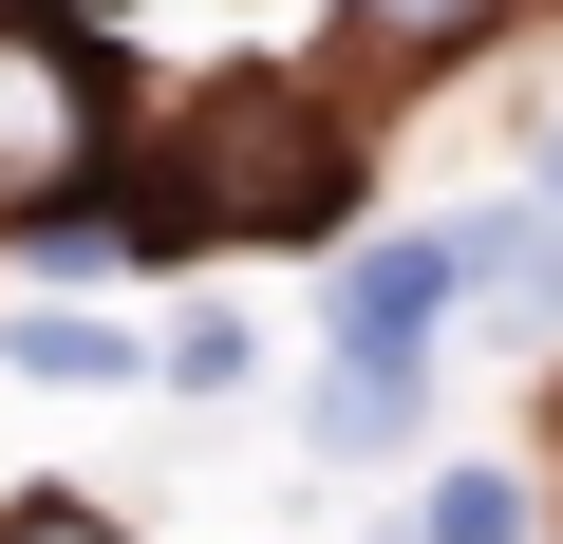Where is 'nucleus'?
I'll return each mask as SVG.
<instances>
[{
	"label": "nucleus",
	"instance_id": "nucleus-1",
	"mask_svg": "<svg viewBox=\"0 0 563 544\" xmlns=\"http://www.w3.org/2000/svg\"><path fill=\"white\" fill-rule=\"evenodd\" d=\"M357 207V132L282 76H225L169 113V151L132 169V207H38L57 244H132V263H188V244H320Z\"/></svg>",
	"mask_w": 563,
	"mask_h": 544
},
{
	"label": "nucleus",
	"instance_id": "nucleus-2",
	"mask_svg": "<svg viewBox=\"0 0 563 544\" xmlns=\"http://www.w3.org/2000/svg\"><path fill=\"white\" fill-rule=\"evenodd\" d=\"M76 169H95V76H76V38H57V20H0V225L76 207Z\"/></svg>",
	"mask_w": 563,
	"mask_h": 544
},
{
	"label": "nucleus",
	"instance_id": "nucleus-3",
	"mask_svg": "<svg viewBox=\"0 0 563 544\" xmlns=\"http://www.w3.org/2000/svg\"><path fill=\"white\" fill-rule=\"evenodd\" d=\"M451 282H470V244L432 225V244H357V282H339V357H432V320H451Z\"/></svg>",
	"mask_w": 563,
	"mask_h": 544
},
{
	"label": "nucleus",
	"instance_id": "nucleus-4",
	"mask_svg": "<svg viewBox=\"0 0 563 544\" xmlns=\"http://www.w3.org/2000/svg\"><path fill=\"white\" fill-rule=\"evenodd\" d=\"M470 263H488V282L526 301V320H563V207H507V225H451Z\"/></svg>",
	"mask_w": 563,
	"mask_h": 544
},
{
	"label": "nucleus",
	"instance_id": "nucleus-5",
	"mask_svg": "<svg viewBox=\"0 0 563 544\" xmlns=\"http://www.w3.org/2000/svg\"><path fill=\"white\" fill-rule=\"evenodd\" d=\"M395 432H413V376L395 357H339L320 376V451H395Z\"/></svg>",
	"mask_w": 563,
	"mask_h": 544
},
{
	"label": "nucleus",
	"instance_id": "nucleus-6",
	"mask_svg": "<svg viewBox=\"0 0 563 544\" xmlns=\"http://www.w3.org/2000/svg\"><path fill=\"white\" fill-rule=\"evenodd\" d=\"M0 357H20V376H57V395H95V376H132V338H113V320H20Z\"/></svg>",
	"mask_w": 563,
	"mask_h": 544
},
{
	"label": "nucleus",
	"instance_id": "nucleus-7",
	"mask_svg": "<svg viewBox=\"0 0 563 544\" xmlns=\"http://www.w3.org/2000/svg\"><path fill=\"white\" fill-rule=\"evenodd\" d=\"M507 525H526V507H507L488 469H451V488H432V544H507Z\"/></svg>",
	"mask_w": 563,
	"mask_h": 544
},
{
	"label": "nucleus",
	"instance_id": "nucleus-8",
	"mask_svg": "<svg viewBox=\"0 0 563 544\" xmlns=\"http://www.w3.org/2000/svg\"><path fill=\"white\" fill-rule=\"evenodd\" d=\"M357 20H376L395 57H432V38H470V20H488V0H357Z\"/></svg>",
	"mask_w": 563,
	"mask_h": 544
},
{
	"label": "nucleus",
	"instance_id": "nucleus-9",
	"mask_svg": "<svg viewBox=\"0 0 563 544\" xmlns=\"http://www.w3.org/2000/svg\"><path fill=\"white\" fill-rule=\"evenodd\" d=\"M0 544H113V525H95L76 488H38V507H0Z\"/></svg>",
	"mask_w": 563,
	"mask_h": 544
},
{
	"label": "nucleus",
	"instance_id": "nucleus-10",
	"mask_svg": "<svg viewBox=\"0 0 563 544\" xmlns=\"http://www.w3.org/2000/svg\"><path fill=\"white\" fill-rule=\"evenodd\" d=\"M544 207H563V151H544Z\"/></svg>",
	"mask_w": 563,
	"mask_h": 544
}]
</instances>
